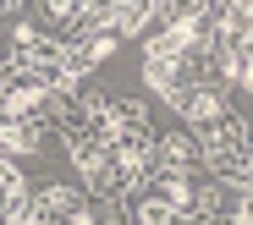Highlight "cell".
<instances>
[{
  "mask_svg": "<svg viewBox=\"0 0 253 225\" xmlns=\"http://www.w3.org/2000/svg\"><path fill=\"white\" fill-rule=\"evenodd\" d=\"M11 66H22L39 88H50V94H77V66L66 61V44L39 33V28H11Z\"/></svg>",
  "mask_w": 253,
  "mask_h": 225,
  "instance_id": "6da1fadb",
  "label": "cell"
},
{
  "mask_svg": "<svg viewBox=\"0 0 253 225\" xmlns=\"http://www.w3.org/2000/svg\"><path fill=\"white\" fill-rule=\"evenodd\" d=\"M193 138H198L204 165L215 170V182L248 192V121H242L237 110H226V115H215V121L193 126Z\"/></svg>",
  "mask_w": 253,
  "mask_h": 225,
  "instance_id": "7a4b0ae2",
  "label": "cell"
},
{
  "mask_svg": "<svg viewBox=\"0 0 253 225\" xmlns=\"http://www.w3.org/2000/svg\"><path fill=\"white\" fill-rule=\"evenodd\" d=\"M154 121H149V110L138 105V99H110V110H105V149H116L121 159H132L138 170L154 159Z\"/></svg>",
  "mask_w": 253,
  "mask_h": 225,
  "instance_id": "3957f363",
  "label": "cell"
},
{
  "mask_svg": "<svg viewBox=\"0 0 253 225\" xmlns=\"http://www.w3.org/2000/svg\"><path fill=\"white\" fill-rule=\"evenodd\" d=\"M83 170V182H88V192L99 203H121V209H132V192H138V165L132 159H121L116 149H99L88 165H77Z\"/></svg>",
  "mask_w": 253,
  "mask_h": 225,
  "instance_id": "277c9868",
  "label": "cell"
},
{
  "mask_svg": "<svg viewBox=\"0 0 253 225\" xmlns=\"http://www.w3.org/2000/svg\"><path fill=\"white\" fill-rule=\"evenodd\" d=\"M88 214V192L77 187H44L28 198V225H83Z\"/></svg>",
  "mask_w": 253,
  "mask_h": 225,
  "instance_id": "5b68a950",
  "label": "cell"
},
{
  "mask_svg": "<svg viewBox=\"0 0 253 225\" xmlns=\"http://www.w3.org/2000/svg\"><path fill=\"white\" fill-rule=\"evenodd\" d=\"M61 44H66V61H72V66H77V77H83V72H94L99 61H110L121 38H116L110 28H72Z\"/></svg>",
  "mask_w": 253,
  "mask_h": 225,
  "instance_id": "8992f818",
  "label": "cell"
},
{
  "mask_svg": "<svg viewBox=\"0 0 253 225\" xmlns=\"http://www.w3.org/2000/svg\"><path fill=\"white\" fill-rule=\"evenodd\" d=\"M154 165L193 176V170L204 165V154H198V138H193V132H165V138H154Z\"/></svg>",
  "mask_w": 253,
  "mask_h": 225,
  "instance_id": "52a82bcc",
  "label": "cell"
},
{
  "mask_svg": "<svg viewBox=\"0 0 253 225\" xmlns=\"http://www.w3.org/2000/svg\"><path fill=\"white\" fill-rule=\"evenodd\" d=\"M28 220V182L22 170L0 159V225H22Z\"/></svg>",
  "mask_w": 253,
  "mask_h": 225,
  "instance_id": "ba28073f",
  "label": "cell"
},
{
  "mask_svg": "<svg viewBox=\"0 0 253 225\" xmlns=\"http://www.w3.org/2000/svg\"><path fill=\"white\" fill-rule=\"evenodd\" d=\"M154 22H160V0H121L110 33H116V38H143Z\"/></svg>",
  "mask_w": 253,
  "mask_h": 225,
  "instance_id": "9c48e42d",
  "label": "cell"
},
{
  "mask_svg": "<svg viewBox=\"0 0 253 225\" xmlns=\"http://www.w3.org/2000/svg\"><path fill=\"white\" fill-rule=\"evenodd\" d=\"M149 88H154V94L176 110V105H182V94L193 88V77H187V66H182V61H149Z\"/></svg>",
  "mask_w": 253,
  "mask_h": 225,
  "instance_id": "30bf717a",
  "label": "cell"
},
{
  "mask_svg": "<svg viewBox=\"0 0 253 225\" xmlns=\"http://www.w3.org/2000/svg\"><path fill=\"white\" fill-rule=\"evenodd\" d=\"M176 110L187 115V126H204V121H215V115H226L231 105H226V88H187Z\"/></svg>",
  "mask_w": 253,
  "mask_h": 225,
  "instance_id": "8fae6325",
  "label": "cell"
},
{
  "mask_svg": "<svg viewBox=\"0 0 253 225\" xmlns=\"http://www.w3.org/2000/svg\"><path fill=\"white\" fill-rule=\"evenodd\" d=\"M50 143V121H11L0 132V154H39Z\"/></svg>",
  "mask_w": 253,
  "mask_h": 225,
  "instance_id": "7c38bea8",
  "label": "cell"
},
{
  "mask_svg": "<svg viewBox=\"0 0 253 225\" xmlns=\"http://www.w3.org/2000/svg\"><path fill=\"white\" fill-rule=\"evenodd\" d=\"M187 44H193V38H187L182 28H165V22H160V28L143 33V55H149V61H182Z\"/></svg>",
  "mask_w": 253,
  "mask_h": 225,
  "instance_id": "4fadbf2b",
  "label": "cell"
},
{
  "mask_svg": "<svg viewBox=\"0 0 253 225\" xmlns=\"http://www.w3.org/2000/svg\"><path fill=\"white\" fill-rule=\"evenodd\" d=\"M44 17H50L61 33H72V28L83 22V0H44Z\"/></svg>",
  "mask_w": 253,
  "mask_h": 225,
  "instance_id": "5bb4252c",
  "label": "cell"
},
{
  "mask_svg": "<svg viewBox=\"0 0 253 225\" xmlns=\"http://www.w3.org/2000/svg\"><path fill=\"white\" fill-rule=\"evenodd\" d=\"M22 6H28V0H0V22H6V17H17Z\"/></svg>",
  "mask_w": 253,
  "mask_h": 225,
  "instance_id": "9a60e30c",
  "label": "cell"
},
{
  "mask_svg": "<svg viewBox=\"0 0 253 225\" xmlns=\"http://www.w3.org/2000/svg\"><path fill=\"white\" fill-rule=\"evenodd\" d=\"M22 225H28V220H22Z\"/></svg>",
  "mask_w": 253,
  "mask_h": 225,
  "instance_id": "2e32d148",
  "label": "cell"
}]
</instances>
